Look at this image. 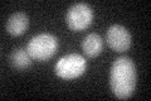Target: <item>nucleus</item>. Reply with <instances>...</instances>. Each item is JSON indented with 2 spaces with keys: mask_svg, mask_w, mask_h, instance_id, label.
Instances as JSON below:
<instances>
[{
  "mask_svg": "<svg viewBox=\"0 0 151 101\" xmlns=\"http://www.w3.org/2000/svg\"><path fill=\"white\" fill-rule=\"evenodd\" d=\"M10 63L15 70L19 71H24L27 68H29L32 65V57L29 56L27 49L23 48H18V49L13 51V53L10 56Z\"/></svg>",
  "mask_w": 151,
  "mask_h": 101,
  "instance_id": "8",
  "label": "nucleus"
},
{
  "mask_svg": "<svg viewBox=\"0 0 151 101\" xmlns=\"http://www.w3.org/2000/svg\"><path fill=\"white\" fill-rule=\"evenodd\" d=\"M82 48L87 57L93 58V57L98 56L102 52L103 41L97 33H89V34L84 37V39L82 42Z\"/></svg>",
  "mask_w": 151,
  "mask_h": 101,
  "instance_id": "7",
  "label": "nucleus"
},
{
  "mask_svg": "<svg viewBox=\"0 0 151 101\" xmlns=\"http://www.w3.org/2000/svg\"><path fill=\"white\" fill-rule=\"evenodd\" d=\"M93 20V10L86 3H77L72 5L65 15L69 29L73 32H82L91 25Z\"/></svg>",
  "mask_w": 151,
  "mask_h": 101,
  "instance_id": "4",
  "label": "nucleus"
},
{
  "mask_svg": "<svg viewBox=\"0 0 151 101\" xmlns=\"http://www.w3.org/2000/svg\"><path fill=\"white\" fill-rule=\"evenodd\" d=\"M136 66L134 61L126 56L119 57L112 65L110 85L113 95L120 100L131 97L136 89Z\"/></svg>",
  "mask_w": 151,
  "mask_h": 101,
  "instance_id": "1",
  "label": "nucleus"
},
{
  "mask_svg": "<svg viewBox=\"0 0 151 101\" xmlns=\"http://www.w3.org/2000/svg\"><path fill=\"white\" fill-rule=\"evenodd\" d=\"M29 27V18L24 13H14L6 22V31L14 37L22 36Z\"/></svg>",
  "mask_w": 151,
  "mask_h": 101,
  "instance_id": "6",
  "label": "nucleus"
},
{
  "mask_svg": "<svg viewBox=\"0 0 151 101\" xmlns=\"http://www.w3.org/2000/svg\"><path fill=\"white\" fill-rule=\"evenodd\" d=\"M87 68V61L78 53H70L63 56L54 66V72L63 80H74L82 76Z\"/></svg>",
  "mask_w": 151,
  "mask_h": 101,
  "instance_id": "3",
  "label": "nucleus"
},
{
  "mask_svg": "<svg viewBox=\"0 0 151 101\" xmlns=\"http://www.w3.org/2000/svg\"><path fill=\"white\" fill-rule=\"evenodd\" d=\"M106 42L112 51L117 53H124L131 47V34L125 27L115 24L108 28Z\"/></svg>",
  "mask_w": 151,
  "mask_h": 101,
  "instance_id": "5",
  "label": "nucleus"
},
{
  "mask_svg": "<svg viewBox=\"0 0 151 101\" xmlns=\"http://www.w3.org/2000/svg\"><path fill=\"white\" fill-rule=\"evenodd\" d=\"M27 51L32 60L45 62L50 60L58 51V38L50 33H40L28 42Z\"/></svg>",
  "mask_w": 151,
  "mask_h": 101,
  "instance_id": "2",
  "label": "nucleus"
}]
</instances>
